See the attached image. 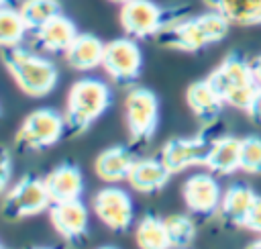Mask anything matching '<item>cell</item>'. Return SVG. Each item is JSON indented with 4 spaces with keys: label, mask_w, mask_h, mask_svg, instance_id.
I'll return each instance as SVG.
<instances>
[{
    "label": "cell",
    "mask_w": 261,
    "mask_h": 249,
    "mask_svg": "<svg viewBox=\"0 0 261 249\" xmlns=\"http://www.w3.org/2000/svg\"><path fill=\"white\" fill-rule=\"evenodd\" d=\"M67 135L65 116L53 108L33 110L16 133V145L24 151H43Z\"/></svg>",
    "instance_id": "obj_6"
},
{
    "label": "cell",
    "mask_w": 261,
    "mask_h": 249,
    "mask_svg": "<svg viewBox=\"0 0 261 249\" xmlns=\"http://www.w3.org/2000/svg\"><path fill=\"white\" fill-rule=\"evenodd\" d=\"M181 196L186 206L202 216L214 214L220 208V200H222V190L218 180L212 176V171H204V173H194L190 176L184 186H181Z\"/></svg>",
    "instance_id": "obj_12"
},
{
    "label": "cell",
    "mask_w": 261,
    "mask_h": 249,
    "mask_svg": "<svg viewBox=\"0 0 261 249\" xmlns=\"http://www.w3.org/2000/svg\"><path fill=\"white\" fill-rule=\"evenodd\" d=\"M243 227H247L249 231H253V233H259V235H261V196H257V200H255L253 208L249 210V214H247V218H245V225H243Z\"/></svg>",
    "instance_id": "obj_29"
},
{
    "label": "cell",
    "mask_w": 261,
    "mask_h": 249,
    "mask_svg": "<svg viewBox=\"0 0 261 249\" xmlns=\"http://www.w3.org/2000/svg\"><path fill=\"white\" fill-rule=\"evenodd\" d=\"M10 178H12V157L10 151L0 145V194L6 192Z\"/></svg>",
    "instance_id": "obj_28"
},
{
    "label": "cell",
    "mask_w": 261,
    "mask_h": 249,
    "mask_svg": "<svg viewBox=\"0 0 261 249\" xmlns=\"http://www.w3.org/2000/svg\"><path fill=\"white\" fill-rule=\"evenodd\" d=\"M51 206V196L45 186V178L24 176L2 198V214L10 220L33 216Z\"/></svg>",
    "instance_id": "obj_8"
},
{
    "label": "cell",
    "mask_w": 261,
    "mask_h": 249,
    "mask_svg": "<svg viewBox=\"0 0 261 249\" xmlns=\"http://www.w3.org/2000/svg\"><path fill=\"white\" fill-rule=\"evenodd\" d=\"M173 249H186L196 237V225L186 214H169L163 218Z\"/></svg>",
    "instance_id": "obj_26"
},
{
    "label": "cell",
    "mask_w": 261,
    "mask_h": 249,
    "mask_svg": "<svg viewBox=\"0 0 261 249\" xmlns=\"http://www.w3.org/2000/svg\"><path fill=\"white\" fill-rule=\"evenodd\" d=\"M33 45L45 53H65L73 39L80 35L75 22L63 12L45 22L41 29L33 31Z\"/></svg>",
    "instance_id": "obj_14"
},
{
    "label": "cell",
    "mask_w": 261,
    "mask_h": 249,
    "mask_svg": "<svg viewBox=\"0 0 261 249\" xmlns=\"http://www.w3.org/2000/svg\"><path fill=\"white\" fill-rule=\"evenodd\" d=\"M135 241L139 249H173L165 229V220L153 214L141 218L135 231Z\"/></svg>",
    "instance_id": "obj_23"
},
{
    "label": "cell",
    "mask_w": 261,
    "mask_h": 249,
    "mask_svg": "<svg viewBox=\"0 0 261 249\" xmlns=\"http://www.w3.org/2000/svg\"><path fill=\"white\" fill-rule=\"evenodd\" d=\"M49 218L55 231L67 241H77L88 231V208L80 198L67 202H51Z\"/></svg>",
    "instance_id": "obj_13"
},
{
    "label": "cell",
    "mask_w": 261,
    "mask_h": 249,
    "mask_svg": "<svg viewBox=\"0 0 261 249\" xmlns=\"http://www.w3.org/2000/svg\"><path fill=\"white\" fill-rule=\"evenodd\" d=\"M241 169L251 176H261V137L241 139Z\"/></svg>",
    "instance_id": "obj_27"
},
{
    "label": "cell",
    "mask_w": 261,
    "mask_h": 249,
    "mask_svg": "<svg viewBox=\"0 0 261 249\" xmlns=\"http://www.w3.org/2000/svg\"><path fill=\"white\" fill-rule=\"evenodd\" d=\"M18 10L29 33H33L51 18H55L57 14H61V4L59 0H22Z\"/></svg>",
    "instance_id": "obj_24"
},
{
    "label": "cell",
    "mask_w": 261,
    "mask_h": 249,
    "mask_svg": "<svg viewBox=\"0 0 261 249\" xmlns=\"http://www.w3.org/2000/svg\"><path fill=\"white\" fill-rule=\"evenodd\" d=\"M228 27H230V22L222 14L210 10V12H204L198 16L175 18L157 35V41L163 47L194 53V51L204 49L206 45L222 41L228 33Z\"/></svg>",
    "instance_id": "obj_1"
},
{
    "label": "cell",
    "mask_w": 261,
    "mask_h": 249,
    "mask_svg": "<svg viewBox=\"0 0 261 249\" xmlns=\"http://www.w3.org/2000/svg\"><path fill=\"white\" fill-rule=\"evenodd\" d=\"M204 4L222 14L230 24H261V0H204Z\"/></svg>",
    "instance_id": "obj_21"
},
{
    "label": "cell",
    "mask_w": 261,
    "mask_h": 249,
    "mask_svg": "<svg viewBox=\"0 0 261 249\" xmlns=\"http://www.w3.org/2000/svg\"><path fill=\"white\" fill-rule=\"evenodd\" d=\"M12 2H14V0H0V8H2V6H10Z\"/></svg>",
    "instance_id": "obj_33"
},
{
    "label": "cell",
    "mask_w": 261,
    "mask_h": 249,
    "mask_svg": "<svg viewBox=\"0 0 261 249\" xmlns=\"http://www.w3.org/2000/svg\"><path fill=\"white\" fill-rule=\"evenodd\" d=\"M247 114H249V116H251L255 122H261V86H259V90H257V94H255L253 102L249 104Z\"/></svg>",
    "instance_id": "obj_30"
},
{
    "label": "cell",
    "mask_w": 261,
    "mask_h": 249,
    "mask_svg": "<svg viewBox=\"0 0 261 249\" xmlns=\"http://www.w3.org/2000/svg\"><path fill=\"white\" fill-rule=\"evenodd\" d=\"M135 161H137V157L128 147L114 145V147H108V149L98 153L94 169H96L100 180L114 184V182H120V180L128 178V171H130Z\"/></svg>",
    "instance_id": "obj_19"
},
{
    "label": "cell",
    "mask_w": 261,
    "mask_h": 249,
    "mask_svg": "<svg viewBox=\"0 0 261 249\" xmlns=\"http://www.w3.org/2000/svg\"><path fill=\"white\" fill-rule=\"evenodd\" d=\"M186 102L190 110L194 112V116L202 120L204 124L214 122L220 116V110L224 104V100L220 98V94L214 90V86L208 80H198L190 84L186 90Z\"/></svg>",
    "instance_id": "obj_16"
},
{
    "label": "cell",
    "mask_w": 261,
    "mask_h": 249,
    "mask_svg": "<svg viewBox=\"0 0 261 249\" xmlns=\"http://www.w3.org/2000/svg\"><path fill=\"white\" fill-rule=\"evenodd\" d=\"M245 249H261V239H257V241H253V243H249Z\"/></svg>",
    "instance_id": "obj_32"
},
{
    "label": "cell",
    "mask_w": 261,
    "mask_h": 249,
    "mask_svg": "<svg viewBox=\"0 0 261 249\" xmlns=\"http://www.w3.org/2000/svg\"><path fill=\"white\" fill-rule=\"evenodd\" d=\"M104 71L116 84H133L143 69V51L133 37L112 39L104 47Z\"/></svg>",
    "instance_id": "obj_9"
},
{
    "label": "cell",
    "mask_w": 261,
    "mask_h": 249,
    "mask_svg": "<svg viewBox=\"0 0 261 249\" xmlns=\"http://www.w3.org/2000/svg\"><path fill=\"white\" fill-rule=\"evenodd\" d=\"M45 186L49 190L51 202L77 200L84 192V178L77 165L61 163L55 169H51L49 176H45Z\"/></svg>",
    "instance_id": "obj_17"
},
{
    "label": "cell",
    "mask_w": 261,
    "mask_h": 249,
    "mask_svg": "<svg viewBox=\"0 0 261 249\" xmlns=\"http://www.w3.org/2000/svg\"><path fill=\"white\" fill-rule=\"evenodd\" d=\"M206 80L214 86L224 104L241 110L249 108L259 90V84L251 69V61H245L239 55H228Z\"/></svg>",
    "instance_id": "obj_4"
},
{
    "label": "cell",
    "mask_w": 261,
    "mask_h": 249,
    "mask_svg": "<svg viewBox=\"0 0 261 249\" xmlns=\"http://www.w3.org/2000/svg\"><path fill=\"white\" fill-rule=\"evenodd\" d=\"M35 249H47V247H35Z\"/></svg>",
    "instance_id": "obj_37"
},
{
    "label": "cell",
    "mask_w": 261,
    "mask_h": 249,
    "mask_svg": "<svg viewBox=\"0 0 261 249\" xmlns=\"http://www.w3.org/2000/svg\"><path fill=\"white\" fill-rule=\"evenodd\" d=\"M94 212L96 216L112 231L122 233L133 222V200L130 196L120 188H104L94 198Z\"/></svg>",
    "instance_id": "obj_11"
},
{
    "label": "cell",
    "mask_w": 261,
    "mask_h": 249,
    "mask_svg": "<svg viewBox=\"0 0 261 249\" xmlns=\"http://www.w3.org/2000/svg\"><path fill=\"white\" fill-rule=\"evenodd\" d=\"M2 61H4V67L8 69V73L12 76L14 84L27 96L41 98V96L49 94L57 84L59 71H57L55 63L22 45L4 47Z\"/></svg>",
    "instance_id": "obj_3"
},
{
    "label": "cell",
    "mask_w": 261,
    "mask_h": 249,
    "mask_svg": "<svg viewBox=\"0 0 261 249\" xmlns=\"http://www.w3.org/2000/svg\"><path fill=\"white\" fill-rule=\"evenodd\" d=\"M184 16L179 10H167L153 0H128L120 6V27L133 39L157 37L169 22Z\"/></svg>",
    "instance_id": "obj_5"
},
{
    "label": "cell",
    "mask_w": 261,
    "mask_h": 249,
    "mask_svg": "<svg viewBox=\"0 0 261 249\" xmlns=\"http://www.w3.org/2000/svg\"><path fill=\"white\" fill-rule=\"evenodd\" d=\"M169 176H171V171L165 167V163L159 157L157 159L155 157H143V159H137L133 163L126 182L137 192L155 194L169 182Z\"/></svg>",
    "instance_id": "obj_15"
},
{
    "label": "cell",
    "mask_w": 261,
    "mask_h": 249,
    "mask_svg": "<svg viewBox=\"0 0 261 249\" xmlns=\"http://www.w3.org/2000/svg\"><path fill=\"white\" fill-rule=\"evenodd\" d=\"M212 141L206 137H190V139H169L159 153V159L171 173L184 171L192 165H204Z\"/></svg>",
    "instance_id": "obj_10"
},
{
    "label": "cell",
    "mask_w": 261,
    "mask_h": 249,
    "mask_svg": "<svg viewBox=\"0 0 261 249\" xmlns=\"http://www.w3.org/2000/svg\"><path fill=\"white\" fill-rule=\"evenodd\" d=\"M124 120L133 143H147L159 124V100L147 88H133L124 98Z\"/></svg>",
    "instance_id": "obj_7"
},
{
    "label": "cell",
    "mask_w": 261,
    "mask_h": 249,
    "mask_svg": "<svg viewBox=\"0 0 261 249\" xmlns=\"http://www.w3.org/2000/svg\"><path fill=\"white\" fill-rule=\"evenodd\" d=\"M0 249H8V247H6V245H2V243H0Z\"/></svg>",
    "instance_id": "obj_36"
},
{
    "label": "cell",
    "mask_w": 261,
    "mask_h": 249,
    "mask_svg": "<svg viewBox=\"0 0 261 249\" xmlns=\"http://www.w3.org/2000/svg\"><path fill=\"white\" fill-rule=\"evenodd\" d=\"M251 69H253V76H255L257 84L261 86V55H257V57L251 61Z\"/></svg>",
    "instance_id": "obj_31"
},
{
    "label": "cell",
    "mask_w": 261,
    "mask_h": 249,
    "mask_svg": "<svg viewBox=\"0 0 261 249\" xmlns=\"http://www.w3.org/2000/svg\"><path fill=\"white\" fill-rule=\"evenodd\" d=\"M255 200H257V194L249 186L232 184L222 192L218 212L222 214L224 220H228L232 225H245V218H247L249 210L253 208Z\"/></svg>",
    "instance_id": "obj_22"
},
{
    "label": "cell",
    "mask_w": 261,
    "mask_h": 249,
    "mask_svg": "<svg viewBox=\"0 0 261 249\" xmlns=\"http://www.w3.org/2000/svg\"><path fill=\"white\" fill-rule=\"evenodd\" d=\"M108 2H112V4H120V6H122V4H126L128 0H108Z\"/></svg>",
    "instance_id": "obj_34"
},
{
    "label": "cell",
    "mask_w": 261,
    "mask_h": 249,
    "mask_svg": "<svg viewBox=\"0 0 261 249\" xmlns=\"http://www.w3.org/2000/svg\"><path fill=\"white\" fill-rule=\"evenodd\" d=\"M204 165L218 176H230L241 169V139L230 135L214 139Z\"/></svg>",
    "instance_id": "obj_20"
},
{
    "label": "cell",
    "mask_w": 261,
    "mask_h": 249,
    "mask_svg": "<svg viewBox=\"0 0 261 249\" xmlns=\"http://www.w3.org/2000/svg\"><path fill=\"white\" fill-rule=\"evenodd\" d=\"M106 43L92 33H80L65 51V61L77 71H90L102 65Z\"/></svg>",
    "instance_id": "obj_18"
},
{
    "label": "cell",
    "mask_w": 261,
    "mask_h": 249,
    "mask_svg": "<svg viewBox=\"0 0 261 249\" xmlns=\"http://www.w3.org/2000/svg\"><path fill=\"white\" fill-rule=\"evenodd\" d=\"M100 249H116V247H110V245H106V247H100Z\"/></svg>",
    "instance_id": "obj_35"
},
{
    "label": "cell",
    "mask_w": 261,
    "mask_h": 249,
    "mask_svg": "<svg viewBox=\"0 0 261 249\" xmlns=\"http://www.w3.org/2000/svg\"><path fill=\"white\" fill-rule=\"evenodd\" d=\"M27 33L29 29L20 16V10L12 6H2L0 8V49L20 45Z\"/></svg>",
    "instance_id": "obj_25"
},
{
    "label": "cell",
    "mask_w": 261,
    "mask_h": 249,
    "mask_svg": "<svg viewBox=\"0 0 261 249\" xmlns=\"http://www.w3.org/2000/svg\"><path fill=\"white\" fill-rule=\"evenodd\" d=\"M112 104V90L104 80L82 78L71 84L65 104V127L69 135L86 133Z\"/></svg>",
    "instance_id": "obj_2"
},
{
    "label": "cell",
    "mask_w": 261,
    "mask_h": 249,
    "mask_svg": "<svg viewBox=\"0 0 261 249\" xmlns=\"http://www.w3.org/2000/svg\"><path fill=\"white\" fill-rule=\"evenodd\" d=\"M0 116H2V108H0Z\"/></svg>",
    "instance_id": "obj_38"
}]
</instances>
